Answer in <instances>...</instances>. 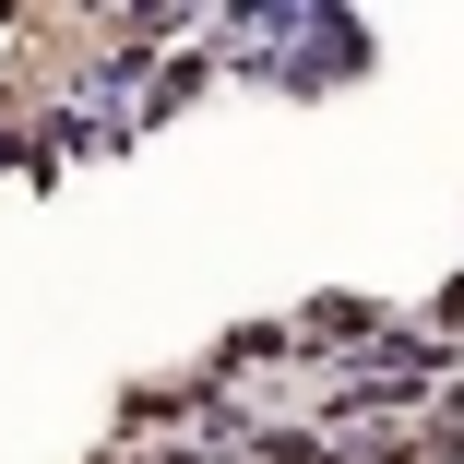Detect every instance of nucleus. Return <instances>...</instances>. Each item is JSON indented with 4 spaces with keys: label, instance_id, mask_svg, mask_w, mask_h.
Returning a JSON list of instances; mask_svg holds the SVG:
<instances>
[{
    "label": "nucleus",
    "instance_id": "obj_1",
    "mask_svg": "<svg viewBox=\"0 0 464 464\" xmlns=\"http://www.w3.org/2000/svg\"><path fill=\"white\" fill-rule=\"evenodd\" d=\"M203 83H215V60H203V48H179V60L155 72V96H143V120H167V108H191Z\"/></svg>",
    "mask_w": 464,
    "mask_h": 464
},
{
    "label": "nucleus",
    "instance_id": "obj_2",
    "mask_svg": "<svg viewBox=\"0 0 464 464\" xmlns=\"http://www.w3.org/2000/svg\"><path fill=\"white\" fill-rule=\"evenodd\" d=\"M429 334H440V345H464V274H452V286L429 298Z\"/></svg>",
    "mask_w": 464,
    "mask_h": 464
}]
</instances>
